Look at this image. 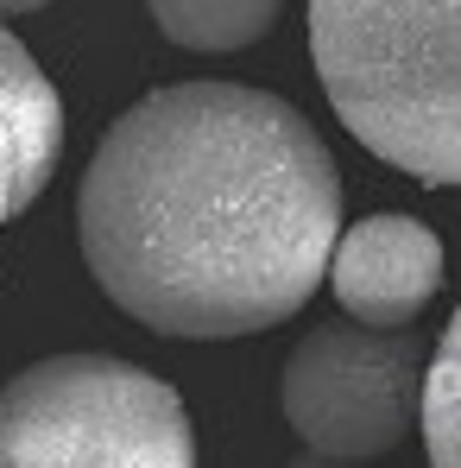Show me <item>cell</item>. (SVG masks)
I'll use <instances>...</instances> for the list:
<instances>
[{
    "mask_svg": "<svg viewBox=\"0 0 461 468\" xmlns=\"http://www.w3.org/2000/svg\"><path fill=\"white\" fill-rule=\"evenodd\" d=\"M64 140H70V114L58 82L0 26V229L26 216L38 190L58 177Z\"/></svg>",
    "mask_w": 461,
    "mask_h": 468,
    "instance_id": "cell-6",
    "label": "cell"
},
{
    "mask_svg": "<svg viewBox=\"0 0 461 468\" xmlns=\"http://www.w3.org/2000/svg\"><path fill=\"white\" fill-rule=\"evenodd\" d=\"M38 6H51V0H0V19H19V13H38Z\"/></svg>",
    "mask_w": 461,
    "mask_h": 468,
    "instance_id": "cell-10",
    "label": "cell"
},
{
    "mask_svg": "<svg viewBox=\"0 0 461 468\" xmlns=\"http://www.w3.org/2000/svg\"><path fill=\"white\" fill-rule=\"evenodd\" d=\"M158 32L183 51H246L272 32L285 0H146Z\"/></svg>",
    "mask_w": 461,
    "mask_h": 468,
    "instance_id": "cell-7",
    "label": "cell"
},
{
    "mask_svg": "<svg viewBox=\"0 0 461 468\" xmlns=\"http://www.w3.org/2000/svg\"><path fill=\"white\" fill-rule=\"evenodd\" d=\"M291 468H361V463H341V456H316V450H304Z\"/></svg>",
    "mask_w": 461,
    "mask_h": 468,
    "instance_id": "cell-9",
    "label": "cell"
},
{
    "mask_svg": "<svg viewBox=\"0 0 461 468\" xmlns=\"http://www.w3.org/2000/svg\"><path fill=\"white\" fill-rule=\"evenodd\" d=\"M417 424H424L430 468H461V316L443 323V335H436V348L424 361Z\"/></svg>",
    "mask_w": 461,
    "mask_h": 468,
    "instance_id": "cell-8",
    "label": "cell"
},
{
    "mask_svg": "<svg viewBox=\"0 0 461 468\" xmlns=\"http://www.w3.org/2000/svg\"><path fill=\"white\" fill-rule=\"evenodd\" d=\"M95 285L177 342L298 316L341 234V171L304 114L246 82L140 95L77 184Z\"/></svg>",
    "mask_w": 461,
    "mask_h": 468,
    "instance_id": "cell-1",
    "label": "cell"
},
{
    "mask_svg": "<svg viewBox=\"0 0 461 468\" xmlns=\"http://www.w3.org/2000/svg\"><path fill=\"white\" fill-rule=\"evenodd\" d=\"M335 304L361 329H411L443 292V240L417 216H367L335 234L322 266Z\"/></svg>",
    "mask_w": 461,
    "mask_h": 468,
    "instance_id": "cell-5",
    "label": "cell"
},
{
    "mask_svg": "<svg viewBox=\"0 0 461 468\" xmlns=\"http://www.w3.org/2000/svg\"><path fill=\"white\" fill-rule=\"evenodd\" d=\"M424 361H430L424 335L361 329L348 316H329L309 335H298L278 399L304 450L341 463H380L417 424Z\"/></svg>",
    "mask_w": 461,
    "mask_h": 468,
    "instance_id": "cell-4",
    "label": "cell"
},
{
    "mask_svg": "<svg viewBox=\"0 0 461 468\" xmlns=\"http://www.w3.org/2000/svg\"><path fill=\"white\" fill-rule=\"evenodd\" d=\"M329 108L417 184L461 177V0H309Z\"/></svg>",
    "mask_w": 461,
    "mask_h": 468,
    "instance_id": "cell-2",
    "label": "cell"
},
{
    "mask_svg": "<svg viewBox=\"0 0 461 468\" xmlns=\"http://www.w3.org/2000/svg\"><path fill=\"white\" fill-rule=\"evenodd\" d=\"M0 468H196V431L133 361L45 355L0 387Z\"/></svg>",
    "mask_w": 461,
    "mask_h": 468,
    "instance_id": "cell-3",
    "label": "cell"
}]
</instances>
